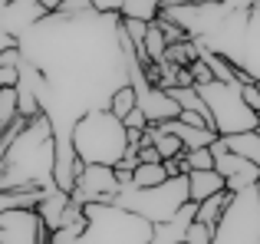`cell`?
<instances>
[{
  "mask_svg": "<svg viewBox=\"0 0 260 244\" xmlns=\"http://www.w3.org/2000/svg\"><path fill=\"white\" fill-rule=\"evenodd\" d=\"M194 208H198V201L188 198L181 208H178L175 218H168V221H161V225L152 228V238H148V244H181L188 225L194 221Z\"/></svg>",
  "mask_w": 260,
  "mask_h": 244,
  "instance_id": "30bf717a",
  "label": "cell"
},
{
  "mask_svg": "<svg viewBox=\"0 0 260 244\" xmlns=\"http://www.w3.org/2000/svg\"><path fill=\"white\" fill-rule=\"evenodd\" d=\"M10 46H20V40H17V37H10L7 30H0V53L10 50Z\"/></svg>",
  "mask_w": 260,
  "mask_h": 244,
  "instance_id": "f546056e",
  "label": "cell"
},
{
  "mask_svg": "<svg viewBox=\"0 0 260 244\" xmlns=\"http://www.w3.org/2000/svg\"><path fill=\"white\" fill-rule=\"evenodd\" d=\"M122 122H125V129H139V132H142V129H145V126H148V119H145V112H142V109H139V106H135V109H132V112H128V116H125V119H122Z\"/></svg>",
  "mask_w": 260,
  "mask_h": 244,
  "instance_id": "d4e9b609",
  "label": "cell"
},
{
  "mask_svg": "<svg viewBox=\"0 0 260 244\" xmlns=\"http://www.w3.org/2000/svg\"><path fill=\"white\" fill-rule=\"evenodd\" d=\"M46 13L50 10H46L40 0H10V4L0 10V30H7L10 37L20 40L37 20H43Z\"/></svg>",
  "mask_w": 260,
  "mask_h": 244,
  "instance_id": "9c48e42d",
  "label": "cell"
},
{
  "mask_svg": "<svg viewBox=\"0 0 260 244\" xmlns=\"http://www.w3.org/2000/svg\"><path fill=\"white\" fill-rule=\"evenodd\" d=\"M20 83V70H10V66H0V89H13Z\"/></svg>",
  "mask_w": 260,
  "mask_h": 244,
  "instance_id": "cb8c5ba5",
  "label": "cell"
},
{
  "mask_svg": "<svg viewBox=\"0 0 260 244\" xmlns=\"http://www.w3.org/2000/svg\"><path fill=\"white\" fill-rule=\"evenodd\" d=\"M83 215L86 231L73 244H148L155 228L135 211L119 208L112 201H89V205H83Z\"/></svg>",
  "mask_w": 260,
  "mask_h": 244,
  "instance_id": "3957f363",
  "label": "cell"
},
{
  "mask_svg": "<svg viewBox=\"0 0 260 244\" xmlns=\"http://www.w3.org/2000/svg\"><path fill=\"white\" fill-rule=\"evenodd\" d=\"M70 192H63V188H46L43 195H40V201H37V215H40V221L46 225V231H56L59 228V221H63V215H66V208H70Z\"/></svg>",
  "mask_w": 260,
  "mask_h": 244,
  "instance_id": "8fae6325",
  "label": "cell"
},
{
  "mask_svg": "<svg viewBox=\"0 0 260 244\" xmlns=\"http://www.w3.org/2000/svg\"><path fill=\"white\" fill-rule=\"evenodd\" d=\"M254 188H257V198H260V178H257V185H254Z\"/></svg>",
  "mask_w": 260,
  "mask_h": 244,
  "instance_id": "1f68e13d",
  "label": "cell"
},
{
  "mask_svg": "<svg viewBox=\"0 0 260 244\" xmlns=\"http://www.w3.org/2000/svg\"><path fill=\"white\" fill-rule=\"evenodd\" d=\"M257 135H260V122H257Z\"/></svg>",
  "mask_w": 260,
  "mask_h": 244,
  "instance_id": "836d02e7",
  "label": "cell"
},
{
  "mask_svg": "<svg viewBox=\"0 0 260 244\" xmlns=\"http://www.w3.org/2000/svg\"><path fill=\"white\" fill-rule=\"evenodd\" d=\"M20 59H23V53H20V46H10V50L0 53V66H10V70H17Z\"/></svg>",
  "mask_w": 260,
  "mask_h": 244,
  "instance_id": "4316f807",
  "label": "cell"
},
{
  "mask_svg": "<svg viewBox=\"0 0 260 244\" xmlns=\"http://www.w3.org/2000/svg\"><path fill=\"white\" fill-rule=\"evenodd\" d=\"M70 142L83 165H119L128 148V132L125 122L112 116L109 109H89L86 116L76 119L70 132Z\"/></svg>",
  "mask_w": 260,
  "mask_h": 244,
  "instance_id": "7a4b0ae2",
  "label": "cell"
},
{
  "mask_svg": "<svg viewBox=\"0 0 260 244\" xmlns=\"http://www.w3.org/2000/svg\"><path fill=\"white\" fill-rule=\"evenodd\" d=\"M181 159L188 165V172H194V168H214V152L211 148H188Z\"/></svg>",
  "mask_w": 260,
  "mask_h": 244,
  "instance_id": "d6986e66",
  "label": "cell"
},
{
  "mask_svg": "<svg viewBox=\"0 0 260 244\" xmlns=\"http://www.w3.org/2000/svg\"><path fill=\"white\" fill-rule=\"evenodd\" d=\"M135 106H139V96H135V86L132 83L119 86V89L112 93V99H109V112H112V116H119V119H125Z\"/></svg>",
  "mask_w": 260,
  "mask_h": 244,
  "instance_id": "ac0fdd59",
  "label": "cell"
},
{
  "mask_svg": "<svg viewBox=\"0 0 260 244\" xmlns=\"http://www.w3.org/2000/svg\"><path fill=\"white\" fill-rule=\"evenodd\" d=\"M184 201H188V175H178V178H165L152 188H122L112 198V205L135 211L148 225H161V221L175 218Z\"/></svg>",
  "mask_w": 260,
  "mask_h": 244,
  "instance_id": "277c9868",
  "label": "cell"
},
{
  "mask_svg": "<svg viewBox=\"0 0 260 244\" xmlns=\"http://www.w3.org/2000/svg\"><path fill=\"white\" fill-rule=\"evenodd\" d=\"M224 148L234 155H241V159L254 162V165L260 168V135L257 129H250V132H234V135H221Z\"/></svg>",
  "mask_w": 260,
  "mask_h": 244,
  "instance_id": "4fadbf2b",
  "label": "cell"
},
{
  "mask_svg": "<svg viewBox=\"0 0 260 244\" xmlns=\"http://www.w3.org/2000/svg\"><path fill=\"white\" fill-rule=\"evenodd\" d=\"M217 192H224V178L217 168H194V172H188V198L191 201H204Z\"/></svg>",
  "mask_w": 260,
  "mask_h": 244,
  "instance_id": "7c38bea8",
  "label": "cell"
},
{
  "mask_svg": "<svg viewBox=\"0 0 260 244\" xmlns=\"http://www.w3.org/2000/svg\"><path fill=\"white\" fill-rule=\"evenodd\" d=\"M194 89L201 93V99L208 103L217 135H234V132H250V129H257L260 116L244 103L241 83H217V79H211V83L194 86Z\"/></svg>",
  "mask_w": 260,
  "mask_h": 244,
  "instance_id": "5b68a950",
  "label": "cell"
},
{
  "mask_svg": "<svg viewBox=\"0 0 260 244\" xmlns=\"http://www.w3.org/2000/svg\"><path fill=\"white\" fill-rule=\"evenodd\" d=\"M198 53H201L198 40L184 37V40H178V43H168V46H165V63L178 66V70H188V66L198 59Z\"/></svg>",
  "mask_w": 260,
  "mask_h": 244,
  "instance_id": "5bb4252c",
  "label": "cell"
},
{
  "mask_svg": "<svg viewBox=\"0 0 260 244\" xmlns=\"http://www.w3.org/2000/svg\"><path fill=\"white\" fill-rule=\"evenodd\" d=\"M83 10H92V0H63L59 4V13H83Z\"/></svg>",
  "mask_w": 260,
  "mask_h": 244,
  "instance_id": "484cf974",
  "label": "cell"
},
{
  "mask_svg": "<svg viewBox=\"0 0 260 244\" xmlns=\"http://www.w3.org/2000/svg\"><path fill=\"white\" fill-rule=\"evenodd\" d=\"M122 33H125V37L128 40H132V43H135V53H139L142 50V43H145V30H148V23H145V20H125V17H122Z\"/></svg>",
  "mask_w": 260,
  "mask_h": 244,
  "instance_id": "44dd1931",
  "label": "cell"
},
{
  "mask_svg": "<svg viewBox=\"0 0 260 244\" xmlns=\"http://www.w3.org/2000/svg\"><path fill=\"white\" fill-rule=\"evenodd\" d=\"M139 162H161V155L155 152V145H139Z\"/></svg>",
  "mask_w": 260,
  "mask_h": 244,
  "instance_id": "f1b7e54d",
  "label": "cell"
},
{
  "mask_svg": "<svg viewBox=\"0 0 260 244\" xmlns=\"http://www.w3.org/2000/svg\"><path fill=\"white\" fill-rule=\"evenodd\" d=\"M161 13V0H122L119 7V17L125 20H155Z\"/></svg>",
  "mask_w": 260,
  "mask_h": 244,
  "instance_id": "e0dca14e",
  "label": "cell"
},
{
  "mask_svg": "<svg viewBox=\"0 0 260 244\" xmlns=\"http://www.w3.org/2000/svg\"><path fill=\"white\" fill-rule=\"evenodd\" d=\"M181 244H184V241H181Z\"/></svg>",
  "mask_w": 260,
  "mask_h": 244,
  "instance_id": "e575fe53",
  "label": "cell"
},
{
  "mask_svg": "<svg viewBox=\"0 0 260 244\" xmlns=\"http://www.w3.org/2000/svg\"><path fill=\"white\" fill-rule=\"evenodd\" d=\"M231 201V192L224 188V192H217V195H211V198H204V201H198V208H194V221H204V225H217L221 221V215H224V205Z\"/></svg>",
  "mask_w": 260,
  "mask_h": 244,
  "instance_id": "9a60e30c",
  "label": "cell"
},
{
  "mask_svg": "<svg viewBox=\"0 0 260 244\" xmlns=\"http://www.w3.org/2000/svg\"><path fill=\"white\" fill-rule=\"evenodd\" d=\"M241 96H244V103L250 106V109L260 116V79L257 83H247V86H241Z\"/></svg>",
  "mask_w": 260,
  "mask_h": 244,
  "instance_id": "7402d4cb",
  "label": "cell"
},
{
  "mask_svg": "<svg viewBox=\"0 0 260 244\" xmlns=\"http://www.w3.org/2000/svg\"><path fill=\"white\" fill-rule=\"evenodd\" d=\"M254 7H257V10H260V0H254Z\"/></svg>",
  "mask_w": 260,
  "mask_h": 244,
  "instance_id": "d6a6232c",
  "label": "cell"
},
{
  "mask_svg": "<svg viewBox=\"0 0 260 244\" xmlns=\"http://www.w3.org/2000/svg\"><path fill=\"white\" fill-rule=\"evenodd\" d=\"M165 178H168V172H165L161 162H139V165L132 168V185L128 188H152Z\"/></svg>",
  "mask_w": 260,
  "mask_h": 244,
  "instance_id": "2e32d148",
  "label": "cell"
},
{
  "mask_svg": "<svg viewBox=\"0 0 260 244\" xmlns=\"http://www.w3.org/2000/svg\"><path fill=\"white\" fill-rule=\"evenodd\" d=\"M122 0H92V10L95 13H119Z\"/></svg>",
  "mask_w": 260,
  "mask_h": 244,
  "instance_id": "83f0119b",
  "label": "cell"
},
{
  "mask_svg": "<svg viewBox=\"0 0 260 244\" xmlns=\"http://www.w3.org/2000/svg\"><path fill=\"white\" fill-rule=\"evenodd\" d=\"M184 155V152H181ZM181 155H175V159H165L161 165H165V172H168V178H178V175H188V165H184V159Z\"/></svg>",
  "mask_w": 260,
  "mask_h": 244,
  "instance_id": "603a6c76",
  "label": "cell"
},
{
  "mask_svg": "<svg viewBox=\"0 0 260 244\" xmlns=\"http://www.w3.org/2000/svg\"><path fill=\"white\" fill-rule=\"evenodd\" d=\"M115 195H119V178L112 165H83L70 198L76 205H89V201H112Z\"/></svg>",
  "mask_w": 260,
  "mask_h": 244,
  "instance_id": "52a82bcc",
  "label": "cell"
},
{
  "mask_svg": "<svg viewBox=\"0 0 260 244\" xmlns=\"http://www.w3.org/2000/svg\"><path fill=\"white\" fill-rule=\"evenodd\" d=\"M53 129L46 116L26 119L0 162V188H53Z\"/></svg>",
  "mask_w": 260,
  "mask_h": 244,
  "instance_id": "6da1fadb",
  "label": "cell"
},
{
  "mask_svg": "<svg viewBox=\"0 0 260 244\" xmlns=\"http://www.w3.org/2000/svg\"><path fill=\"white\" fill-rule=\"evenodd\" d=\"M40 4H43L46 10H59V4H63V0H40Z\"/></svg>",
  "mask_w": 260,
  "mask_h": 244,
  "instance_id": "4dcf8cb0",
  "label": "cell"
},
{
  "mask_svg": "<svg viewBox=\"0 0 260 244\" xmlns=\"http://www.w3.org/2000/svg\"><path fill=\"white\" fill-rule=\"evenodd\" d=\"M211 241H214V225L191 221L188 231H184V244H211Z\"/></svg>",
  "mask_w": 260,
  "mask_h": 244,
  "instance_id": "ffe728a7",
  "label": "cell"
},
{
  "mask_svg": "<svg viewBox=\"0 0 260 244\" xmlns=\"http://www.w3.org/2000/svg\"><path fill=\"white\" fill-rule=\"evenodd\" d=\"M0 244H50V231L37 208H10L0 211Z\"/></svg>",
  "mask_w": 260,
  "mask_h": 244,
  "instance_id": "8992f818",
  "label": "cell"
},
{
  "mask_svg": "<svg viewBox=\"0 0 260 244\" xmlns=\"http://www.w3.org/2000/svg\"><path fill=\"white\" fill-rule=\"evenodd\" d=\"M214 168L221 172L224 188H228L231 195L244 192V188H254V185H257V178H260V168L254 165V162L241 159V155L228 152V148H224L221 155H214Z\"/></svg>",
  "mask_w": 260,
  "mask_h": 244,
  "instance_id": "ba28073f",
  "label": "cell"
}]
</instances>
